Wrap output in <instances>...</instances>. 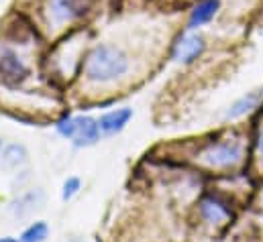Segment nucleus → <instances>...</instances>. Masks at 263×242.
I'll list each match as a JSON object with an SVG mask.
<instances>
[{"label": "nucleus", "instance_id": "nucleus-8", "mask_svg": "<svg viewBox=\"0 0 263 242\" xmlns=\"http://www.w3.org/2000/svg\"><path fill=\"white\" fill-rule=\"evenodd\" d=\"M100 124L92 116H78V130L71 138L76 147H92L100 140Z\"/></svg>", "mask_w": 263, "mask_h": 242}, {"label": "nucleus", "instance_id": "nucleus-2", "mask_svg": "<svg viewBox=\"0 0 263 242\" xmlns=\"http://www.w3.org/2000/svg\"><path fill=\"white\" fill-rule=\"evenodd\" d=\"M94 0H43V18L51 29L71 27L92 12Z\"/></svg>", "mask_w": 263, "mask_h": 242}, {"label": "nucleus", "instance_id": "nucleus-18", "mask_svg": "<svg viewBox=\"0 0 263 242\" xmlns=\"http://www.w3.org/2000/svg\"><path fill=\"white\" fill-rule=\"evenodd\" d=\"M0 151H2V138H0Z\"/></svg>", "mask_w": 263, "mask_h": 242}, {"label": "nucleus", "instance_id": "nucleus-3", "mask_svg": "<svg viewBox=\"0 0 263 242\" xmlns=\"http://www.w3.org/2000/svg\"><path fill=\"white\" fill-rule=\"evenodd\" d=\"M241 145L237 140H224L208 147L202 153V161L210 167H233L241 161Z\"/></svg>", "mask_w": 263, "mask_h": 242}, {"label": "nucleus", "instance_id": "nucleus-14", "mask_svg": "<svg viewBox=\"0 0 263 242\" xmlns=\"http://www.w3.org/2000/svg\"><path fill=\"white\" fill-rule=\"evenodd\" d=\"M55 130L64 136V138H73L76 136V130H78V116H66L62 120H58L55 124Z\"/></svg>", "mask_w": 263, "mask_h": 242}, {"label": "nucleus", "instance_id": "nucleus-6", "mask_svg": "<svg viewBox=\"0 0 263 242\" xmlns=\"http://www.w3.org/2000/svg\"><path fill=\"white\" fill-rule=\"evenodd\" d=\"M45 201V193L41 189H31L18 197H14L10 204H8V212L14 216V218H25L29 214H33L35 210H39Z\"/></svg>", "mask_w": 263, "mask_h": 242}, {"label": "nucleus", "instance_id": "nucleus-16", "mask_svg": "<svg viewBox=\"0 0 263 242\" xmlns=\"http://www.w3.org/2000/svg\"><path fill=\"white\" fill-rule=\"evenodd\" d=\"M257 151L263 155V128H261V132H259V138H257Z\"/></svg>", "mask_w": 263, "mask_h": 242}, {"label": "nucleus", "instance_id": "nucleus-5", "mask_svg": "<svg viewBox=\"0 0 263 242\" xmlns=\"http://www.w3.org/2000/svg\"><path fill=\"white\" fill-rule=\"evenodd\" d=\"M204 49H206L204 37L196 35L194 31H188L178 39L174 47V59L178 63H192L204 53Z\"/></svg>", "mask_w": 263, "mask_h": 242}, {"label": "nucleus", "instance_id": "nucleus-11", "mask_svg": "<svg viewBox=\"0 0 263 242\" xmlns=\"http://www.w3.org/2000/svg\"><path fill=\"white\" fill-rule=\"evenodd\" d=\"M200 214H202V218H204L206 222H210V224L224 222V220L231 216V212L227 210V206L220 204V201L214 199V197H206V199L200 204Z\"/></svg>", "mask_w": 263, "mask_h": 242}, {"label": "nucleus", "instance_id": "nucleus-13", "mask_svg": "<svg viewBox=\"0 0 263 242\" xmlns=\"http://www.w3.org/2000/svg\"><path fill=\"white\" fill-rule=\"evenodd\" d=\"M47 236H49V226H47V222L39 220V222H33L31 226H27V228L23 230V234H21L18 240L21 242H45Z\"/></svg>", "mask_w": 263, "mask_h": 242}, {"label": "nucleus", "instance_id": "nucleus-12", "mask_svg": "<svg viewBox=\"0 0 263 242\" xmlns=\"http://www.w3.org/2000/svg\"><path fill=\"white\" fill-rule=\"evenodd\" d=\"M257 102H259V96H257V94H247V96L239 98L235 104H231V108L227 110L224 118H227V120L241 118V116H245L247 112H251V110L257 106Z\"/></svg>", "mask_w": 263, "mask_h": 242}, {"label": "nucleus", "instance_id": "nucleus-10", "mask_svg": "<svg viewBox=\"0 0 263 242\" xmlns=\"http://www.w3.org/2000/svg\"><path fill=\"white\" fill-rule=\"evenodd\" d=\"M218 10H220V0H200L190 12L188 31H196L200 27L208 25L216 16Z\"/></svg>", "mask_w": 263, "mask_h": 242}, {"label": "nucleus", "instance_id": "nucleus-7", "mask_svg": "<svg viewBox=\"0 0 263 242\" xmlns=\"http://www.w3.org/2000/svg\"><path fill=\"white\" fill-rule=\"evenodd\" d=\"M29 163V151L25 145L21 143H12V145H6L2 151H0V169L12 173V171H18L21 167H25Z\"/></svg>", "mask_w": 263, "mask_h": 242}, {"label": "nucleus", "instance_id": "nucleus-4", "mask_svg": "<svg viewBox=\"0 0 263 242\" xmlns=\"http://www.w3.org/2000/svg\"><path fill=\"white\" fill-rule=\"evenodd\" d=\"M0 77L6 84H21L29 77V65L14 49L0 47Z\"/></svg>", "mask_w": 263, "mask_h": 242}, {"label": "nucleus", "instance_id": "nucleus-15", "mask_svg": "<svg viewBox=\"0 0 263 242\" xmlns=\"http://www.w3.org/2000/svg\"><path fill=\"white\" fill-rule=\"evenodd\" d=\"M80 187H82V182H80V177H67L66 183H64V189H62V197L64 199H71L78 191H80Z\"/></svg>", "mask_w": 263, "mask_h": 242}, {"label": "nucleus", "instance_id": "nucleus-9", "mask_svg": "<svg viewBox=\"0 0 263 242\" xmlns=\"http://www.w3.org/2000/svg\"><path fill=\"white\" fill-rule=\"evenodd\" d=\"M133 118V108H117V110H110L106 114H102L98 118L100 124V132L106 134V136H112V134H119L129 120Z\"/></svg>", "mask_w": 263, "mask_h": 242}, {"label": "nucleus", "instance_id": "nucleus-17", "mask_svg": "<svg viewBox=\"0 0 263 242\" xmlns=\"http://www.w3.org/2000/svg\"><path fill=\"white\" fill-rule=\"evenodd\" d=\"M0 242H21V240H16V238H12V236H6V238H0Z\"/></svg>", "mask_w": 263, "mask_h": 242}, {"label": "nucleus", "instance_id": "nucleus-1", "mask_svg": "<svg viewBox=\"0 0 263 242\" xmlns=\"http://www.w3.org/2000/svg\"><path fill=\"white\" fill-rule=\"evenodd\" d=\"M131 69V57L112 43H98L84 61V75L92 84H112Z\"/></svg>", "mask_w": 263, "mask_h": 242}]
</instances>
